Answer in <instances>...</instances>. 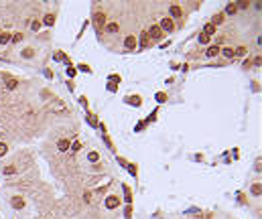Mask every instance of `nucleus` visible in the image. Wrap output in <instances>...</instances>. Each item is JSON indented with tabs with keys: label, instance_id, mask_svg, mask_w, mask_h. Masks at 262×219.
<instances>
[{
	"label": "nucleus",
	"instance_id": "obj_30",
	"mask_svg": "<svg viewBox=\"0 0 262 219\" xmlns=\"http://www.w3.org/2000/svg\"><path fill=\"white\" fill-rule=\"evenodd\" d=\"M67 75H69V77H73V75H75V69H73V67H69V69H67Z\"/></svg>",
	"mask_w": 262,
	"mask_h": 219
},
{
	"label": "nucleus",
	"instance_id": "obj_6",
	"mask_svg": "<svg viewBox=\"0 0 262 219\" xmlns=\"http://www.w3.org/2000/svg\"><path fill=\"white\" fill-rule=\"evenodd\" d=\"M169 14H171V21L173 18H179V16H181V8H179L177 4H173L171 8H169Z\"/></svg>",
	"mask_w": 262,
	"mask_h": 219
},
{
	"label": "nucleus",
	"instance_id": "obj_14",
	"mask_svg": "<svg viewBox=\"0 0 262 219\" xmlns=\"http://www.w3.org/2000/svg\"><path fill=\"white\" fill-rule=\"evenodd\" d=\"M216 55H219V47H209V49H207V57L211 59V57H216Z\"/></svg>",
	"mask_w": 262,
	"mask_h": 219
},
{
	"label": "nucleus",
	"instance_id": "obj_20",
	"mask_svg": "<svg viewBox=\"0 0 262 219\" xmlns=\"http://www.w3.org/2000/svg\"><path fill=\"white\" fill-rule=\"evenodd\" d=\"M69 148H71V150H75V152H77V150L81 148V142H79V140H75V142H71V144H69Z\"/></svg>",
	"mask_w": 262,
	"mask_h": 219
},
{
	"label": "nucleus",
	"instance_id": "obj_18",
	"mask_svg": "<svg viewBox=\"0 0 262 219\" xmlns=\"http://www.w3.org/2000/svg\"><path fill=\"white\" fill-rule=\"evenodd\" d=\"M8 41H10V35H8V33H4V35H0V45H6Z\"/></svg>",
	"mask_w": 262,
	"mask_h": 219
},
{
	"label": "nucleus",
	"instance_id": "obj_5",
	"mask_svg": "<svg viewBox=\"0 0 262 219\" xmlns=\"http://www.w3.org/2000/svg\"><path fill=\"white\" fill-rule=\"evenodd\" d=\"M12 207L14 209H24V199L23 197H12Z\"/></svg>",
	"mask_w": 262,
	"mask_h": 219
},
{
	"label": "nucleus",
	"instance_id": "obj_9",
	"mask_svg": "<svg viewBox=\"0 0 262 219\" xmlns=\"http://www.w3.org/2000/svg\"><path fill=\"white\" fill-rule=\"evenodd\" d=\"M124 47H126V49H134V47H136V39H134V37H126V39H124Z\"/></svg>",
	"mask_w": 262,
	"mask_h": 219
},
{
	"label": "nucleus",
	"instance_id": "obj_15",
	"mask_svg": "<svg viewBox=\"0 0 262 219\" xmlns=\"http://www.w3.org/2000/svg\"><path fill=\"white\" fill-rule=\"evenodd\" d=\"M260 191H262V185L260 183H256L254 187H252V195H254V197H260Z\"/></svg>",
	"mask_w": 262,
	"mask_h": 219
},
{
	"label": "nucleus",
	"instance_id": "obj_19",
	"mask_svg": "<svg viewBox=\"0 0 262 219\" xmlns=\"http://www.w3.org/2000/svg\"><path fill=\"white\" fill-rule=\"evenodd\" d=\"M234 55H238V57H244V55H246V47H238V49L234 51Z\"/></svg>",
	"mask_w": 262,
	"mask_h": 219
},
{
	"label": "nucleus",
	"instance_id": "obj_8",
	"mask_svg": "<svg viewBox=\"0 0 262 219\" xmlns=\"http://www.w3.org/2000/svg\"><path fill=\"white\" fill-rule=\"evenodd\" d=\"M118 29H120V26H118V23H108L106 26H104V31H108V33H112V35H114V33H118Z\"/></svg>",
	"mask_w": 262,
	"mask_h": 219
},
{
	"label": "nucleus",
	"instance_id": "obj_16",
	"mask_svg": "<svg viewBox=\"0 0 262 219\" xmlns=\"http://www.w3.org/2000/svg\"><path fill=\"white\" fill-rule=\"evenodd\" d=\"M88 160H90V162H98V160H100V154H98V152H93V150H91L90 154H88Z\"/></svg>",
	"mask_w": 262,
	"mask_h": 219
},
{
	"label": "nucleus",
	"instance_id": "obj_25",
	"mask_svg": "<svg viewBox=\"0 0 262 219\" xmlns=\"http://www.w3.org/2000/svg\"><path fill=\"white\" fill-rule=\"evenodd\" d=\"M224 57H234V51L232 49H224Z\"/></svg>",
	"mask_w": 262,
	"mask_h": 219
},
{
	"label": "nucleus",
	"instance_id": "obj_11",
	"mask_svg": "<svg viewBox=\"0 0 262 219\" xmlns=\"http://www.w3.org/2000/svg\"><path fill=\"white\" fill-rule=\"evenodd\" d=\"M236 10H238L236 2H230L228 6H226V14H236Z\"/></svg>",
	"mask_w": 262,
	"mask_h": 219
},
{
	"label": "nucleus",
	"instance_id": "obj_26",
	"mask_svg": "<svg viewBox=\"0 0 262 219\" xmlns=\"http://www.w3.org/2000/svg\"><path fill=\"white\" fill-rule=\"evenodd\" d=\"M31 29H33V31H39V29H41V23H39V21H35V23L31 24Z\"/></svg>",
	"mask_w": 262,
	"mask_h": 219
},
{
	"label": "nucleus",
	"instance_id": "obj_10",
	"mask_svg": "<svg viewBox=\"0 0 262 219\" xmlns=\"http://www.w3.org/2000/svg\"><path fill=\"white\" fill-rule=\"evenodd\" d=\"M43 24H45V26H53V24H55V14H47L45 18H43Z\"/></svg>",
	"mask_w": 262,
	"mask_h": 219
},
{
	"label": "nucleus",
	"instance_id": "obj_12",
	"mask_svg": "<svg viewBox=\"0 0 262 219\" xmlns=\"http://www.w3.org/2000/svg\"><path fill=\"white\" fill-rule=\"evenodd\" d=\"M224 23V14H216L213 18H211V23L209 24H213V26H217V24H222Z\"/></svg>",
	"mask_w": 262,
	"mask_h": 219
},
{
	"label": "nucleus",
	"instance_id": "obj_24",
	"mask_svg": "<svg viewBox=\"0 0 262 219\" xmlns=\"http://www.w3.org/2000/svg\"><path fill=\"white\" fill-rule=\"evenodd\" d=\"M236 6H238V8H248L250 2H236Z\"/></svg>",
	"mask_w": 262,
	"mask_h": 219
},
{
	"label": "nucleus",
	"instance_id": "obj_29",
	"mask_svg": "<svg viewBox=\"0 0 262 219\" xmlns=\"http://www.w3.org/2000/svg\"><path fill=\"white\" fill-rule=\"evenodd\" d=\"M252 63H254V65H256V67H260V63H262V57H260V55H258V57L254 59V61H252Z\"/></svg>",
	"mask_w": 262,
	"mask_h": 219
},
{
	"label": "nucleus",
	"instance_id": "obj_4",
	"mask_svg": "<svg viewBox=\"0 0 262 219\" xmlns=\"http://www.w3.org/2000/svg\"><path fill=\"white\" fill-rule=\"evenodd\" d=\"M118 205H120L118 197H108V199H106V207H108V209H116Z\"/></svg>",
	"mask_w": 262,
	"mask_h": 219
},
{
	"label": "nucleus",
	"instance_id": "obj_28",
	"mask_svg": "<svg viewBox=\"0 0 262 219\" xmlns=\"http://www.w3.org/2000/svg\"><path fill=\"white\" fill-rule=\"evenodd\" d=\"M165 100H167L165 93H157V102H165Z\"/></svg>",
	"mask_w": 262,
	"mask_h": 219
},
{
	"label": "nucleus",
	"instance_id": "obj_21",
	"mask_svg": "<svg viewBox=\"0 0 262 219\" xmlns=\"http://www.w3.org/2000/svg\"><path fill=\"white\" fill-rule=\"evenodd\" d=\"M199 43H201V45H207V43H209V37L201 33V35H199Z\"/></svg>",
	"mask_w": 262,
	"mask_h": 219
},
{
	"label": "nucleus",
	"instance_id": "obj_31",
	"mask_svg": "<svg viewBox=\"0 0 262 219\" xmlns=\"http://www.w3.org/2000/svg\"><path fill=\"white\" fill-rule=\"evenodd\" d=\"M83 201H85V203H90V201H91V195H90V193H85V195H83Z\"/></svg>",
	"mask_w": 262,
	"mask_h": 219
},
{
	"label": "nucleus",
	"instance_id": "obj_32",
	"mask_svg": "<svg viewBox=\"0 0 262 219\" xmlns=\"http://www.w3.org/2000/svg\"><path fill=\"white\" fill-rule=\"evenodd\" d=\"M8 87H10V89H12V87H16V81L10 79V81H8Z\"/></svg>",
	"mask_w": 262,
	"mask_h": 219
},
{
	"label": "nucleus",
	"instance_id": "obj_7",
	"mask_svg": "<svg viewBox=\"0 0 262 219\" xmlns=\"http://www.w3.org/2000/svg\"><path fill=\"white\" fill-rule=\"evenodd\" d=\"M69 144H71V142H69L67 138H61V140L57 142V148L61 150V152H65V150H69Z\"/></svg>",
	"mask_w": 262,
	"mask_h": 219
},
{
	"label": "nucleus",
	"instance_id": "obj_17",
	"mask_svg": "<svg viewBox=\"0 0 262 219\" xmlns=\"http://www.w3.org/2000/svg\"><path fill=\"white\" fill-rule=\"evenodd\" d=\"M148 41H150V39H148V35H146V33H142V35H140V47H146Z\"/></svg>",
	"mask_w": 262,
	"mask_h": 219
},
{
	"label": "nucleus",
	"instance_id": "obj_2",
	"mask_svg": "<svg viewBox=\"0 0 262 219\" xmlns=\"http://www.w3.org/2000/svg\"><path fill=\"white\" fill-rule=\"evenodd\" d=\"M146 35H148V39H152V41H159L160 37H163V31L159 29V24H152V26L148 29Z\"/></svg>",
	"mask_w": 262,
	"mask_h": 219
},
{
	"label": "nucleus",
	"instance_id": "obj_1",
	"mask_svg": "<svg viewBox=\"0 0 262 219\" xmlns=\"http://www.w3.org/2000/svg\"><path fill=\"white\" fill-rule=\"evenodd\" d=\"M106 24H108V21H106V14H104V12H96V14H93V29H96L98 33H102Z\"/></svg>",
	"mask_w": 262,
	"mask_h": 219
},
{
	"label": "nucleus",
	"instance_id": "obj_13",
	"mask_svg": "<svg viewBox=\"0 0 262 219\" xmlns=\"http://www.w3.org/2000/svg\"><path fill=\"white\" fill-rule=\"evenodd\" d=\"M213 33H216V26H213V24H205V29H203V35L211 37Z\"/></svg>",
	"mask_w": 262,
	"mask_h": 219
},
{
	"label": "nucleus",
	"instance_id": "obj_27",
	"mask_svg": "<svg viewBox=\"0 0 262 219\" xmlns=\"http://www.w3.org/2000/svg\"><path fill=\"white\" fill-rule=\"evenodd\" d=\"M23 55H24V57H33V49H24Z\"/></svg>",
	"mask_w": 262,
	"mask_h": 219
},
{
	"label": "nucleus",
	"instance_id": "obj_3",
	"mask_svg": "<svg viewBox=\"0 0 262 219\" xmlns=\"http://www.w3.org/2000/svg\"><path fill=\"white\" fill-rule=\"evenodd\" d=\"M159 29L165 31V33H171V31H175V23H173L171 18H163L159 23Z\"/></svg>",
	"mask_w": 262,
	"mask_h": 219
},
{
	"label": "nucleus",
	"instance_id": "obj_22",
	"mask_svg": "<svg viewBox=\"0 0 262 219\" xmlns=\"http://www.w3.org/2000/svg\"><path fill=\"white\" fill-rule=\"evenodd\" d=\"M6 150H8V146H6L4 142H0V156H4V154H6Z\"/></svg>",
	"mask_w": 262,
	"mask_h": 219
},
{
	"label": "nucleus",
	"instance_id": "obj_23",
	"mask_svg": "<svg viewBox=\"0 0 262 219\" xmlns=\"http://www.w3.org/2000/svg\"><path fill=\"white\" fill-rule=\"evenodd\" d=\"M14 173H16L14 166H6V168H4V174H14Z\"/></svg>",
	"mask_w": 262,
	"mask_h": 219
}]
</instances>
